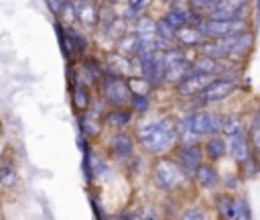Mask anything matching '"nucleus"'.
<instances>
[{
  "instance_id": "obj_1",
  "label": "nucleus",
  "mask_w": 260,
  "mask_h": 220,
  "mask_svg": "<svg viewBox=\"0 0 260 220\" xmlns=\"http://www.w3.org/2000/svg\"><path fill=\"white\" fill-rule=\"evenodd\" d=\"M136 139L144 151H148L152 155H160L177 143V126L171 118L142 122L136 128Z\"/></svg>"
},
{
  "instance_id": "obj_2",
  "label": "nucleus",
  "mask_w": 260,
  "mask_h": 220,
  "mask_svg": "<svg viewBox=\"0 0 260 220\" xmlns=\"http://www.w3.org/2000/svg\"><path fill=\"white\" fill-rule=\"evenodd\" d=\"M203 33L205 39H221L234 33L248 31V20L246 18H234V20H223V18H201L197 24Z\"/></svg>"
},
{
  "instance_id": "obj_3",
  "label": "nucleus",
  "mask_w": 260,
  "mask_h": 220,
  "mask_svg": "<svg viewBox=\"0 0 260 220\" xmlns=\"http://www.w3.org/2000/svg\"><path fill=\"white\" fill-rule=\"evenodd\" d=\"M185 177L187 175L183 173V169L171 159H158L152 167V181L160 189H175L183 183Z\"/></svg>"
},
{
  "instance_id": "obj_4",
  "label": "nucleus",
  "mask_w": 260,
  "mask_h": 220,
  "mask_svg": "<svg viewBox=\"0 0 260 220\" xmlns=\"http://www.w3.org/2000/svg\"><path fill=\"white\" fill-rule=\"evenodd\" d=\"M238 88V79H228V77H213L203 92L199 94V100L203 104H211V102H219L225 100L228 96H232Z\"/></svg>"
},
{
  "instance_id": "obj_5",
  "label": "nucleus",
  "mask_w": 260,
  "mask_h": 220,
  "mask_svg": "<svg viewBox=\"0 0 260 220\" xmlns=\"http://www.w3.org/2000/svg\"><path fill=\"white\" fill-rule=\"evenodd\" d=\"M102 94L106 98V102H110L112 106L120 108L124 104H128L130 100V90H128V84L120 77V75H108L104 79V88H102Z\"/></svg>"
},
{
  "instance_id": "obj_6",
  "label": "nucleus",
  "mask_w": 260,
  "mask_h": 220,
  "mask_svg": "<svg viewBox=\"0 0 260 220\" xmlns=\"http://www.w3.org/2000/svg\"><path fill=\"white\" fill-rule=\"evenodd\" d=\"M189 118H191V126L195 130V134H199V136H209V134H219L221 132L223 116H219L215 112L199 110V112L189 114Z\"/></svg>"
},
{
  "instance_id": "obj_7",
  "label": "nucleus",
  "mask_w": 260,
  "mask_h": 220,
  "mask_svg": "<svg viewBox=\"0 0 260 220\" xmlns=\"http://www.w3.org/2000/svg\"><path fill=\"white\" fill-rule=\"evenodd\" d=\"M248 6H250V0H217L215 6L207 12V16L209 18H223V20L246 18Z\"/></svg>"
},
{
  "instance_id": "obj_8",
  "label": "nucleus",
  "mask_w": 260,
  "mask_h": 220,
  "mask_svg": "<svg viewBox=\"0 0 260 220\" xmlns=\"http://www.w3.org/2000/svg\"><path fill=\"white\" fill-rule=\"evenodd\" d=\"M213 77H217V75H209V73H201V71L191 69V71L177 84V92H179V96H183V98H195V96H199V94L203 92V88H205Z\"/></svg>"
},
{
  "instance_id": "obj_9",
  "label": "nucleus",
  "mask_w": 260,
  "mask_h": 220,
  "mask_svg": "<svg viewBox=\"0 0 260 220\" xmlns=\"http://www.w3.org/2000/svg\"><path fill=\"white\" fill-rule=\"evenodd\" d=\"M201 157H203V151L195 145H179L177 151H175V163L183 169V173L187 177H191L195 173V169L201 165Z\"/></svg>"
},
{
  "instance_id": "obj_10",
  "label": "nucleus",
  "mask_w": 260,
  "mask_h": 220,
  "mask_svg": "<svg viewBox=\"0 0 260 220\" xmlns=\"http://www.w3.org/2000/svg\"><path fill=\"white\" fill-rule=\"evenodd\" d=\"M228 153L230 157L236 161V163H244L252 157V147H250V139L246 132H238V134H232L230 141H228Z\"/></svg>"
},
{
  "instance_id": "obj_11",
  "label": "nucleus",
  "mask_w": 260,
  "mask_h": 220,
  "mask_svg": "<svg viewBox=\"0 0 260 220\" xmlns=\"http://www.w3.org/2000/svg\"><path fill=\"white\" fill-rule=\"evenodd\" d=\"M75 14H77V22H81L85 29H95L100 24V10L93 0L75 2Z\"/></svg>"
},
{
  "instance_id": "obj_12",
  "label": "nucleus",
  "mask_w": 260,
  "mask_h": 220,
  "mask_svg": "<svg viewBox=\"0 0 260 220\" xmlns=\"http://www.w3.org/2000/svg\"><path fill=\"white\" fill-rule=\"evenodd\" d=\"M225 59H215V57H209V55H201L195 57L191 61V69L195 71H201V73H209V75H219L223 71H228V65L223 63Z\"/></svg>"
},
{
  "instance_id": "obj_13",
  "label": "nucleus",
  "mask_w": 260,
  "mask_h": 220,
  "mask_svg": "<svg viewBox=\"0 0 260 220\" xmlns=\"http://www.w3.org/2000/svg\"><path fill=\"white\" fill-rule=\"evenodd\" d=\"M181 47H199L203 41H205V37H203V33H201V29L197 26V24H183V26H179L177 29V39H175Z\"/></svg>"
},
{
  "instance_id": "obj_14",
  "label": "nucleus",
  "mask_w": 260,
  "mask_h": 220,
  "mask_svg": "<svg viewBox=\"0 0 260 220\" xmlns=\"http://www.w3.org/2000/svg\"><path fill=\"white\" fill-rule=\"evenodd\" d=\"M132 149H134V139H132L130 134H126V132H118V134H114L112 141H110V151H112V155L118 157L120 161L128 159V157L132 155Z\"/></svg>"
},
{
  "instance_id": "obj_15",
  "label": "nucleus",
  "mask_w": 260,
  "mask_h": 220,
  "mask_svg": "<svg viewBox=\"0 0 260 220\" xmlns=\"http://www.w3.org/2000/svg\"><path fill=\"white\" fill-rule=\"evenodd\" d=\"M193 177H195L197 183H199L201 187H205V189H213V187L219 185V173H217V169H215L213 165H207V163H201V165L195 169Z\"/></svg>"
},
{
  "instance_id": "obj_16",
  "label": "nucleus",
  "mask_w": 260,
  "mask_h": 220,
  "mask_svg": "<svg viewBox=\"0 0 260 220\" xmlns=\"http://www.w3.org/2000/svg\"><path fill=\"white\" fill-rule=\"evenodd\" d=\"M203 151H205V155H207L211 161H217V159H221V157L228 153V143H225V139L219 136V134H209V139H207Z\"/></svg>"
},
{
  "instance_id": "obj_17",
  "label": "nucleus",
  "mask_w": 260,
  "mask_h": 220,
  "mask_svg": "<svg viewBox=\"0 0 260 220\" xmlns=\"http://www.w3.org/2000/svg\"><path fill=\"white\" fill-rule=\"evenodd\" d=\"M175 126H177V141H179V145H195V143L201 139L199 134H195V130H193V126H191V118H189V116L181 118Z\"/></svg>"
},
{
  "instance_id": "obj_18",
  "label": "nucleus",
  "mask_w": 260,
  "mask_h": 220,
  "mask_svg": "<svg viewBox=\"0 0 260 220\" xmlns=\"http://www.w3.org/2000/svg\"><path fill=\"white\" fill-rule=\"evenodd\" d=\"M191 71V63L185 59V61H179V63H173L165 69V81H171V84H179L187 73Z\"/></svg>"
},
{
  "instance_id": "obj_19",
  "label": "nucleus",
  "mask_w": 260,
  "mask_h": 220,
  "mask_svg": "<svg viewBox=\"0 0 260 220\" xmlns=\"http://www.w3.org/2000/svg\"><path fill=\"white\" fill-rule=\"evenodd\" d=\"M130 118H132V110H120V108H116V110H110L106 114V126L124 128V126H128Z\"/></svg>"
},
{
  "instance_id": "obj_20",
  "label": "nucleus",
  "mask_w": 260,
  "mask_h": 220,
  "mask_svg": "<svg viewBox=\"0 0 260 220\" xmlns=\"http://www.w3.org/2000/svg\"><path fill=\"white\" fill-rule=\"evenodd\" d=\"M108 65H110V69L114 71V75L128 77V75L132 73V61H130L128 57H124V55H114V57H110Z\"/></svg>"
},
{
  "instance_id": "obj_21",
  "label": "nucleus",
  "mask_w": 260,
  "mask_h": 220,
  "mask_svg": "<svg viewBox=\"0 0 260 220\" xmlns=\"http://www.w3.org/2000/svg\"><path fill=\"white\" fill-rule=\"evenodd\" d=\"M71 104H73V108H75L77 112H85V110H87V106H89V96H87V90H85L81 84H77V86L71 88Z\"/></svg>"
},
{
  "instance_id": "obj_22",
  "label": "nucleus",
  "mask_w": 260,
  "mask_h": 220,
  "mask_svg": "<svg viewBox=\"0 0 260 220\" xmlns=\"http://www.w3.org/2000/svg\"><path fill=\"white\" fill-rule=\"evenodd\" d=\"M221 132L225 136H232V134H238V132H244V122L238 114H228L223 116V122H221Z\"/></svg>"
},
{
  "instance_id": "obj_23",
  "label": "nucleus",
  "mask_w": 260,
  "mask_h": 220,
  "mask_svg": "<svg viewBox=\"0 0 260 220\" xmlns=\"http://www.w3.org/2000/svg\"><path fill=\"white\" fill-rule=\"evenodd\" d=\"M215 206H217V212H219V216H223V218H236V210H234V198L232 196H228V194H221V196H217V200H215Z\"/></svg>"
},
{
  "instance_id": "obj_24",
  "label": "nucleus",
  "mask_w": 260,
  "mask_h": 220,
  "mask_svg": "<svg viewBox=\"0 0 260 220\" xmlns=\"http://www.w3.org/2000/svg\"><path fill=\"white\" fill-rule=\"evenodd\" d=\"M165 20H169L175 29H179V26L191 22V14H189V10H177V8H171V10L165 14Z\"/></svg>"
},
{
  "instance_id": "obj_25",
  "label": "nucleus",
  "mask_w": 260,
  "mask_h": 220,
  "mask_svg": "<svg viewBox=\"0 0 260 220\" xmlns=\"http://www.w3.org/2000/svg\"><path fill=\"white\" fill-rule=\"evenodd\" d=\"M128 90H130V94H148V90H150V81L142 75V77H136V75H128Z\"/></svg>"
},
{
  "instance_id": "obj_26",
  "label": "nucleus",
  "mask_w": 260,
  "mask_h": 220,
  "mask_svg": "<svg viewBox=\"0 0 260 220\" xmlns=\"http://www.w3.org/2000/svg\"><path fill=\"white\" fill-rule=\"evenodd\" d=\"M59 16L63 18V24L65 26H73V22H77V14H75V4L71 0H63V6H61V12Z\"/></svg>"
},
{
  "instance_id": "obj_27",
  "label": "nucleus",
  "mask_w": 260,
  "mask_h": 220,
  "mask_svg": "<svg viewBox=\"0 0 260 220\" xmlns=\"http://www.w3.org/2000/svg\"><path fill=\"white\" fill-rule=\"evenodd\" d=\"M234 210H236V218H240V220H248V218H252L250 204H248V200H246L244 196L234 198Z\"/></svg>"
},
{
  "instance_id": "obj_28",
  "label": "nucleus",
  "mask_w": 260,
  "mask_h": 220,
  "mask_svg": "<svg viewBox=\"0 0 260 220\" xmlns=\"http://www.w3.org/2000/svg\"><path fill=\"white\" fill-rule=\"evenodd\" d=\"M130 108L136 110V112H146L148 110V98L144 94H130V100H128Z\"/></svg>"
},
{
  "instance_id": "obj_29",
  "label": "nucleus",
  "mask_w": 260,
  "mask_h": 220,
  "mask_svg": "<svg viewBox=\"0 0 260 220\" xmlns=\"http://www.w3.org/2000/svg\"><path fill=\"white\" fill-rule=\"evenodd\" d=\"M189 2H191V10H193L195 14H201V16H203V14H207V12L215 6L217 0H189Z\"/></svg>"
},
{
  "instance_id": "obj_30",
  "label": "nucleus",
  "mask_w": 260,
  "mask_h": 220,
  "mask_svg": "<svg viewBox=\"0 0 260 220\" xmlns=\"http://www.w3.org/2000/svg\"><path fill=\"white\" fill-rule=\"evenodd\" d=\"M16 181V171L10 167V165H0V183L2 185H14Z\"/></svg>"
},
{
  "instance_id": "obj_31",
  "label": "nucleus",
  "mask_w": 260,
  "mask_h": 220,
  "mask_svg": "<svg viewBox=\"0 0 260 220\" xmlns=\"http://www.w3.org/2000/svg\"><path fill=\"white\" fill-rule=\"evenodd\" d=\"M81 130H83L85 134L93 136V134L100 132V122H98V120H89V116H83V118H81Z\"/></svg>"
},
{
  "instance_id": "obj_32",
  "label": "nucleus",
  "mask_w": 260,
  "mask_h": 220,
  "mask_svg": "<svg viewBox=\"0 0 260 220\" xmlns=\"http://www.w3.org/2000/svg\"><path fill=\"white\" fill-rule=\"evenodd\" d=\"M126 4H128V10L136 16L138 12H142V10L150 4V0H126Z\"/></svg>"
},
{
  "instance_id": "obj_33",
  "label": "nucleus",
  "mask_w": 260,
  "mask_h": 220,
  "mask_svg": "<svg viewBox=\"0 0 260 220\" xmlns=\"http://www.w3.org/2000/svg\"><path fill=\"white\" fill-rule=\"evenodd\" d=\"M181 216H183L185 220H203V218H205V212L199 210V208H187Z\"/></svg>"
},
{
  "instance_id": "obj_34",
  "label": "nucleus",
  "mask_w": 260,
  "mask_h": 220,
  "mask_svg": "<svg viewBox=\"0 0 260 220\" xmlns=\"http://www.w3.org/2000/svg\"><path fill=\"white\" fill-rule=\"evenodd\" d=\"M242 165L248 169V177H254V175L260 171V165H258V161H256L254 157H250V159H248V161H244Z\"/></svg>"
},
{
  "instance_id": "obj_35",
  "label": "nucleus",
  "mask_w": 260,
  "mask_h": 220,
  "mask_svg": "<svg viewBox=\"0 0 260 220\" xmlns=\"http://www.w3.org/2000/svg\"><path fill=\"white\" fill-rule=\"evenodd\" d=\"M47 6H49V10H51L55 16H59L61 6H63V0H47Z\"/></svg>"
},
{
  "instance_id": "obj_36",
  "label": "nucleus",
  "mask_w": 260,
  "mask_h": 220,
  "mask_svg": "<svg viewBox=\"0 0 260 220\" xmlns=\"http://www.w3.org/2000/svg\"><path fill=\"white\" fill-rule=\"evenodd\" d=\"M256 26H260V0H256Z\"/></svg>"
},
{
  "instance_id": "obj_37",
  "label": "nucleus",
  "mask_w": 260,
  "mask_h": 220,
  "mask_svg": "<svg viewBox=\"0 0 260 220\" xmlns=\"http://www.w3.org/2000/svg\"><path fill=\"white\" fill-rule=\"evenodd\" d=\"M104 2H106V4H112V2H116V0H104Z\"/></svg>"
},
{
  "instance_id": "obj_38",
  "label": "nucleus",
  "mask_w": 260,
  "mask_h": 220,
  "mask_svg": "<svg viewBox=\"0 0 260 220\" xmlns=\"http://www.w3.org/2000/svg\"><path fill=\"white\" fill-rule=\"evenodd\" d=\"M256 151H258V155H260V145H258V149H256Z\"/></svg>"
},
{
  "instance_id": "obj_39",
  "label": "nucleus",
  "mask_w": 260,
  "mask_h": 220,
  "mask_svg": "<svg viewBox=\"0 0 260 220\" xmlns=\"http://www.w3.org/2000/svg\"><path fill=\"white\" fill-rule=\"evenodd\" d=\"M75 2H79V0H75Z\"/></svg>"
}]
</instances>
